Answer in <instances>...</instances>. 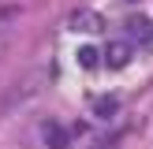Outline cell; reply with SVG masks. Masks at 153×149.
<instances>
[{"label":"cell","instance_id":"obj_5","mask_svg":"<svg viewBox=\"0 0 153 149\" xmlns=\"http://www.w3.org/2000/svg\"><path fill=\"white\" fill-rule=\"evenodd\" d=\"M116 112H120V97L105 93V97H97V101H94V116H97V119H112Z\"/></svg>","mask_w":153,"mask_h":149},{"label":"cell","instance_id":"obj_4","mask_svg":"<svg viewBox=\"0 0 153 149\" xmlns=\"http://www.w3.org/2000/svg\"><path fill=\"white\" fill-rule=\"evenodd\" d=\"M41 138H45V149H67V131L60 123H45Z\"/></svg>","mask_w":153,"mask_h":149},{"label":"cell","instance_id":"obj_6","mask_svg":"<svg viewBox=\"0 0 153 149\" xmlns=\"http://www.w3.org/2000/svg\"><path fill=\"white\" fill-rule=\"evenodd\" d=\"M75 60H79V67H86V71H94V67L101 63V52H97V49H90V45H86V49H79V56H75Z\"/></svg>","mask_w":153,"mask_h":149},{"label":"cell","instance_id":"obj_2","mask_svg":"<svg viewBox=\"0 0 153 149\" xmlns=\"http://www.w3.org/2000/svg\"><path fill=\"white\" fill-rule=\"evenodd\" d=\"M67 30H75V34H101L105 19L97 11H90V7H79V11H71V19H67Z\"/></svg>","mask_w":153,"mask_h":149},{"label":"cell","instance_id":"obj_8","mask_svg":"<svg viewBox=\"0 0 153 149\" xmlns=\"http://www.w3.org/2000/svg\"><path fill=\"white\" fill-rule=\"evenodd\" d=\"M4 45H7V37H4V30H0V52H4Z\"/></svg>","mask_w":153,"mask_h":149},{"label":"cell","instance_id":"obj_7","mask_svg":"<svg viewBox=\"0 0 153 149\" xmlns=\"http://www.w3.org/2000/svg\"><path fill=\"white\" fill-rule=\"evenodd\" d=\"M11 15H19V7H0V19H11Z\"/></svg>","mask_w":153,"mask_h":149},{"label":"cell","instance_id":"obj_1","mask_svg":"<svg viewBox=\"0 0 153 149\" xmlns=\"http://www.w3.org/2000/svg\"><path fill=\"white\" fill-rule=\"evenodd\" d=\"M131 56H134V45L123 41V37H116V41H108L101 49V63L108 67V71H123V67L131 63Z\"/></svg>","mask_w":153,"mask_h":149},{"label":"cell","instance_id":"obj_3","mask_svg":"<svg viewBox=\"0 0 153 149\" xmlns=\"http://www.w3.org/2000/svg\"><path fill=\"white\" fill-rule=\"evenodd\" d=\"M123 26H127V41H142V45L153 41V22L149 19H127Z\"/></svg>","mask_w":153,"mask_h":149}]
</instances>
